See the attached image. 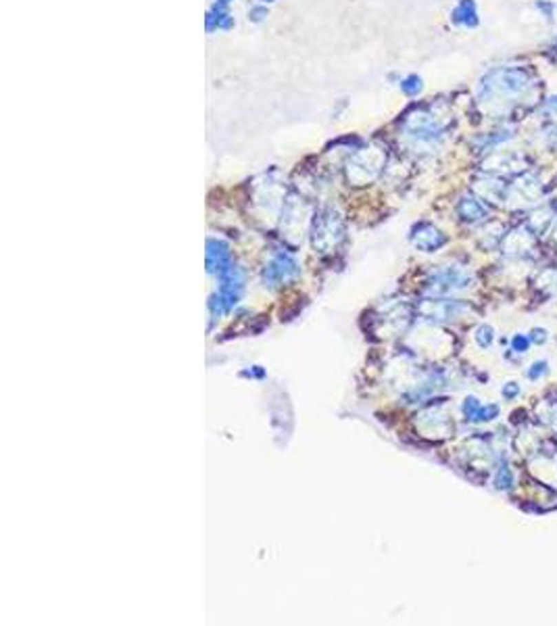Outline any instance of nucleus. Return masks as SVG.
Instances as JSON below:
<instances>
[{
    "label": "nucleus",
    "mask_w": 557,
    "mask_h": 626,
    "mask_svg": "<svg viewBox=\"0 0 557 626\" xmlns=\"http://www.w3.org/2000/svg\"><path fill=\"white\" fill-rule=\"evenodd\" d=\"M463 411L467 415V420H472V422H489V420H495V417L499 415L497 405H480L476 397L465 399Z\"/></svg>",
    "instance_id": "obj_1"
},
{
    "label": "nucleus",
    "mask_w": 557,
    "mask_h": 626,
    "mask_svg": "<svg viewBox=\"0 0 557 626\" xmlns=\"http://www.w3.org/2000/svg\"><path fill=\"white\" fill-rule=\"evenodd\" d=\"M459 213H461V218H463L465 222L476 224V222H480V220L486 216V209H484V205H482L480 200H476V198H463V200L459 202Z\"/></svg>",
    "instance_id": "obj_2"
},
{
    "label": "nucleus",
    "mask_w": 557,
    "mask_h": 626,
    "mask_svg": "<svg viewBox=\"0 0 557 626\" xmlns=\"http://www.w3.org/2000/svg\"><path fill=\"white\" fill-rule=\"evenodd\" d=\"M424 228H426L424 238H422V236H415V244L420 247V249L432 251V249H437V247H441V244L445 242V238L441 236L439 230H434V228H430V226H424Z\"/></svg>",
    "instance_id": "obj_3"
},
{
    "label": "nucleus",
    "mask_w": 557,
    "mask_h": 626,
    "mask_svg": "<svg viewBox=\"0 0 557 626\" xmlns=\"http://www.w3.org/2000/svg\"><path fill=\"white\" fill-rule=\"evenodd\" d=\"M495 484H497V489H501V491L512 489V484H514V474H512V470H509L507 463L499 468L497 478H495Z\"/></svg>",
    "instance_id": "obj_4"
},
{
    "label": "nucleus",
    "mask_w": 557,
    "mask_h": 626,
    "mask_svg": "<svg viewBox=\"0 0 557 626\" xmlns=\"http://www.w3.org/2000/svg\"><path fill=\"white\" fill-rule=\"evenodd\" d=\"M493 328L491 326H480L478 330H476V342L480 344V346H491V342H493Z\"/></svg>",
    "instance_id": "obj_5"
},
{
    "label": "nucleus",
    "mask_w": 557,
    "mask_h": 626,
    "mask_svg": "<svg viewBox=\"0 0 557 626\" xmlns=\"http://www.w3.org/2000/svg\"><path fill=\"white\" fill-rule=\"evenodd\" d=\"M528 378L530 380H538V378H543V376H547L549 374V364L545 362V359H540V362H534L530 368H528Z\"/></svg>",
    "instance_id": "obj_6"
},
{
    "label": "nucleus",
    "mask_w": 557,
    "mask_h": 626,
    "mask_svg": "<svg viewBox=\"0 0 557 626\" xmlns=\"http://www.w3.org/2000/svg\"><path fill=\"white\" fill-rule=\"evenodd\" d=\"M528 346H530V338L526 336V334H516L514 336V340H512V349L516 351V353H526L528 351Z\"/></svg>",
    "instance_id": "obj_7"
},
{
    "label": "nucleus",
    "mask_w": 557,
    "mask_h": 626,
    "mask_svg": "<svg viewBox=\"0 0 557 626\" xmlns=\"http://www.w3.org/2000/svg\"><path fill=\"white\" fill-rule=\"evenodd\" d=\"M520 395V386L516 384V382H507L505 386H503V397L505 399H514V397H518Z\"/></svg>",
    "instance_id": "obj_8"
},
{
    "label": "nucleus",
    "mask_w": 557,
    "mask_h": 626,
    "mask_svg": "<svg viewBox=\"0 0 557 626\" xmlns=\"http://www.w3.org/2000/svg\"><path fill=\"white\" fill-rule=\"evenodd\" d=\"M547 338H549L547 330H543V328H534V330H532V336H530V340H534V342H545Z\"/></svg>",
    "instance_id": "obj_9"
}]
</instances>
